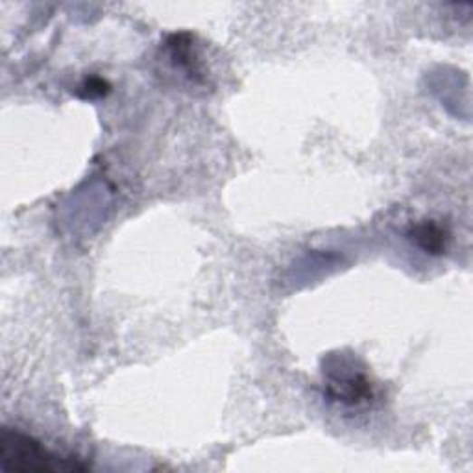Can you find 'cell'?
<instances>
[{
	"label": "cell",
	"instance_id": "cell-1",
	"mask_svg": "<svg viewBox=\"0 0 473 473\" xmlns=\"http://www.w3.org/2000/svg\"><path fill=\"white\" fill-rule=\"evenodd\" d=\"M0 460H3V469L8 471H81L88 468L12 429H5L0 437Z\"/></svg>",
	"mask_w": 473,
	"mask_h": 473
},
{
	"label": "cell",
	"instance_id": "cell-2",
	"mask_svg": "<svg viewBox=\"0 0 473 473\" xmlns=\"http://www.w3.org/2000/svg\"><path fill=\"white\" fill-rule=\"evenodd\" d=\"M326 393L333 402L346 407H359L374 400V384L352 359L333 355L324 370Z\"/></svg>",
	"mask_w": 473,
	"mask_h": 473
},
{
	"label": "cell",
	"instance_id": "cell-3",
	"mask_svg": "<svg viewBox=\"0 0 473 473\" xmlns=\"http://www.w3.org/2000/svg\"><path fill=\"white\" fill-rule=\"evenodd\" d=\"M409 239L412 241L414 246L423 250L425 253L431 255H442L448 248L449 233L437 222L433 221H425L411 228Z\"/></svg>",
	"mask_w": 473,
	"mask_h": 473
},
{
	"label": "cell",
	"instance_id": "cell-4",
	"mask_svg": "<svg viewBox=\"0 0 473 473\" xmlns=\"http://www.w3.org/2000/svg\"><path fill=\"white\" fill-rule=\"evenodd\" d=\"M168 47L172 52V60L176 61L182 69L189 72V76H200V61L196 54L193 52V43L191 35L180 33V35H172L168 41Z\"/></svg>",
	"mask_w": 473,
	"mask_h": 473
},
{
	"label": "cell",
	"instance_id": "cell-5",
	"mask_svg": "<svg viewBox=\"0 0 473 473\" xmlns=\"http://www.w3.org/2000/svg\"><path fill=\"white\" fill-rule=\"evenodd\" d=\"M109 93V83L102 78H90L80 88V97L83 99H100Z\"/></svg>",
	"mask_w": 473,
	"mask_h": 473
}]
</instances>
